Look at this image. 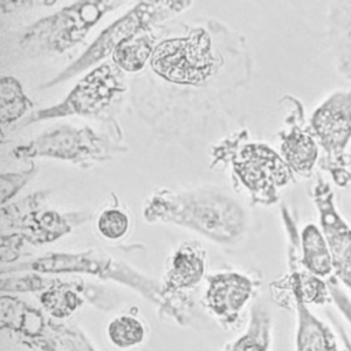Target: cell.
I'll list each match as a JSON object with an SVG mask.
<instances>
[{
	"label": "cell",
	"mask_w": 351,
	"mask_h": 351,
	"mask_svg": "<svg viewBox=\"0 0 351 351\" xmlns=\"http://www.w3.org/2000/svg\"><path fill=\"white\" fill-rule=\"evenodd\" d=\"M58 1L59 0H0V8L3 14H10L33 7H51Z\"/></svg>",
	"instance_id": "484cf974"
},
{
	"label": "cell",
	"mask_w": 351,
	"mask_h": 351,
	"mask_svg": "<svg viewBox=\"0 0 351 351\" xmlns=\"http://www.w3.org/2000/svg\"><path fill=\"white\" fill-rule=\"evenodd\" d=\"M192 1L193 0H140L133 8L101 30L93 43L74 62L43 84L41 88H52L93 69L97 63L110 56L122 41L162 21L181 14L192 5Z\"/></svg>",
	"instance_id": "ba28073f"
},
{
	"label": "cell",
	"mask_w": 351,
	"mask_h": 351,
	"mask_svg": "<svg viewBox=\"0 0 351 351\" xmlns=\"http://www.w3.org/2000/svg\"><path fill=\"white\" fill-rule=\"evenodd\" d=\"M126 89L128 84L123 71L112 60L104 62L90 69L62 101L36 110L22 122V126L71 115L100 117Z\"/></svg>",
	"instance_id": "7c38bea8"
},
{
	"label": "cell",
	"mask_w": 351,
	"mask_h": 351,
	"mask_svg": "<svg viewBox=\"0 0 351 351\" xmlns=\"http://www.w3.org/2000/svg\"><path fill=\"white\" fill-rule=\"evenodd\" d=\"M156 40L158 33L155 26H151L122 41L111 53V60L123 73H138L151 60Z\"/></svg>",
	"instance_id": "ffe728a7"
},
{
	"label": "cell",
	"mask_w": 351,
	"mask_h": 351,
	"mask_svg": "<svg viewBox=\"0 0 351 351\" xmlns=\"http://www.w3.org/2000/svg\"><path fill=\"white\" fill-rule=\"evenodd\" d=\"M159 78L180 86H202L219 70V56L206 29L159 41L149 60Z\"/></svg>",
	"instance_id": "9c48e42d"
},
{
	"label": "cell",
	"mask_w": 351,
	"mask_h": 351,
	"mask_svg": "<svg viewBox=\"0 0 351 351\" xmlns=\"http://www.w3.org/2000/svg\"><path fill=\"white\" fill-rule=\"evenodd\" d=\"M34 271L51 276H92L134 291L156 307L160 303L162 281L155 280L134 266L117 259L100 248L84 251H49L47 254L0 266V274Z\"/></svg>",
	"instance_id": "7a4b0ae2"
},
{
	"label": "cell",
	"mask_w": 351,
	"mask_h": 351,
	"mask_svg": "<svg viewBox=\"0 0 351 351\" xmlns=\"http://www.w3.org/2000/svg\"><path fill=\"white\" fill-rule=\"evenodd\" d=\"M143 218L188 229L219 245L240 243L250 223L243 204L215 186L160 188L144 202Z\"/></svg>",
	"instance_id": "6da1fadb"
},
{
	"label": "cell",
	"mask_w": 351,
	"mask_h": 351,
	"mask_svg": "<svg viewBox=\"0 0 351 351\" xmlns=\"http://www.w3.org/2000/svg\"><path fill=\"white\" fill-rule=\"evenodd\" d=\"M203 304L223 330L239 326L244 308L261 289V276L252 271L223 270L208 273L204 278Z\"/></svg>",
	"instance_id": "5bb4252c"
},
{
	"label": "cell",
	"mask_w": 351,
	"mask_h": 351,
	"mask_svg": "<svg viewBox=\"0 0 351 351\" xmlns=\"http://www.w3.org/2000/svg\"><path fill=\"white\" fill-rule=\"evenodd\" d=\"M37 167L34 163H30L27 169L11 173H3L0 176V189H1V206L12 202V199L22 191V188L34 178Z\"/></svg>",
	"instance_id": "d4e9b609"
},
{
	"label": "cell",
	"mask_w": 351,
	"mask_h": 351,
	"mask_svg": "<svg viewBox=\"0 0 351 351\" xmlns=\"http://www.w3.org/2000/svg\"><path fill=\"white\" fill-rule=\"evenodd\" d=\"M311 196L317 206L322 233L332 255L333 270L351 291V228L337 213L333 191L321 176L317 177L313 185Z\"/></svg>",
	"instance_id": "9a60e30c"
},
{
	"label": "cell",
	"mask_w": 351,
	"mask_h": 351,
	"mask_svg": "<svg viewBox=\"0 0 351 351\" xmlns=\"http://www.w3.org/2000/svg\"><path fill=\"white\" fill-rule=\"evenodd\" d=\"M34 103L26 96L21 82L12 75L0 78V123L3 128L21 119Z\"/></svg>",
	"instance_id": "cb8c5ba5"
},
{
	"label": "cell",
	"mask_w": 351,
	"mask_h": 351,
	"mask_svg": "<svg viewBox=\"0 0 351 351\" xmlns=\"http://www.w3.org/2000/svg\"><path fill=\"white\" fill-rule=\"evenodd\" d=\"M1 293H38L43 311L56 319L64 321L77 313L85 303L97 308L111 304L101 289L84 280H69L66 276H51L34 271L0 274Z\"/></svg>",
	"instance_id": "30bf717a"
},
{
	"label": "cell",
	"mask_w": 351,
	"mask_h": 351,
	"mask_svg": "<svg viewBox=\"0 0 351 351\" xmlns=\"http://www.w3.org/2000/svg\"><path fill=\"white\" fill-rule=\"evenodd\" d=\"M0 328L32 351H100L82 328L48 317L15 293L0 296Z\"/></svg>",
	"instance_id": "277c9868"
},
{
	"label": "cell",
	"mask_w": 351,
	"mask_h": 351,
	"mask_svg": "<svg viewBox=\"0 0 351 351\" xmlns=\"http://www.w3.org/2000/svg\"><path fill=\"white\" fill-rule=\"evenodd\" d=\"M273 350V318L270 311L261 303L251 307L250 318L243 333L229 341L222 351H271Z\"/></svg>",
	"instance_id": "ac0fdd59"
},
{
	"label": "cell",
	"mask_w": 351,
	"mask_h": 351,
	"mask_svg": "<svg viewBox=\"0 0 351 351\" xmlns=\"http://www.w3.org/2000/svg\"><path fill=\"white\" fill-rule=\"evenodd\" d=\"M293 304L298 314L296 351H337L330 330L314 317L299 298H291L285 306Z\"/></svg>",
	"instance_id": "d6986e66"
},
{
	"label": "cell",
	"mask_w": 351,
	"mask_h": 351,
	"mask_svg": "<svg viewBox=\"0 0 351 351\" xmlns=\"http://www.w3.org/2000/svg\"><path fill=\"white\" fill-rule=\"evenodd\" d=\"M128 147L121 140L107 133H99L90 126L58 125L26 144L12 148L16 159H58L70 165L90 169L112 159L117 154L126 152Z\"/></svg>",
	"instance_id": "52a82bcc"
},
{
	"label": "cell",
	"mask_w": 351,
	"mask_h": 351,
	"mask_svg": "<svg viewBox=\"0 0 351 351\" xmlns=\"http://www.w3.org/2000/svg\"><path fill=\"white\" fill-rule=\"evenodd\" d=\"M328 40L336 71L351 82V0H336L330 7Z\"/></svg>",
	"instance_id": "e0dca14e"
},
{
	"label": "cell",
	"mask_w": 351,
	"mask_h": 351,
	"mask_svg": "<svg viewBox=\"0 0 351 351\" xmlns=\"http://www.w3.org/2000/svg\"><path fill=\"white\" fill-rule=\"evenodd\" d=\"M344 340H346V343H347V346H348V350L351 351V344H350V341H348V339L347 337H344Z\"/></svg>",
	"instance_id": "83f0119b"
},
{
	"label": "cell",
	"mask_w": 351,
	"mask_h": 351,
	"mask_svg": "<svg viewBox=\"0 0 351 351\" xmlns=\"http://www.w3.org/2000/svg\"><path fill=\"white\" fill-rule=\"evenodd\" d=\"M281 103L287 104L288 115L285 117L287 128L278 133L280 154L293 174L308 177L318 162L319 145L310 128L304 125L302 103L292 96L282 97Z\"/></svg>",
	"instance_id": "2e32d148"
},
{
	"label": "cell",
	"mask_w": 351,
	"mask_h": 351,
	"mask_svg": "<svg viewBox=\"0 0 351 351\" xmlns=\"http://www.w3.org/2000/svg\"><path fill=\"white\" fill-rule=\"evenodd\" d=\"M93 219L96 234L108 243L123 241L132 232L133 215L114 193L111 202L103 206Z\"/></svg>",
	"instance_id": "7402d4cb"
},
{
	"label": "cell",
	"mask_w": 351,
	"mask_h": 351,
	"mask_svg": "<svg viewBox=\"0 0 351 351\" xmlns=\"http://www.w3.org/2000/svg\"><path fill=\"white\" fill-rule=\"evenodd\" d=\"M207 251L202 243H180L167 259L162 281L158 315L180 326H188L195 314L193 292L206 278Z\"/></svg>",
	"instance_id": "8fae6325"
},
{
	"label": "cell",
	"mask_w": 351,
	"mask_h": 351,
	"mask_svg": "<svg viewBox=\"0 0 351 351\" xmlns=\"http://www.w3.org/2000/svg\"><path fill=\"white\" fill-rule=\"evenodd\" d=\"M128 0H75L27 26L18 44L30 56H56L81 41L104 15Z\"/></svg>",
	"instance_id": "5b68a950"
},
{
	"label": "cell",
	"mask_w": 351,
	"mask_h": 351,
	"mask_svg": "<svg viewBox=\"0 0 351 351\" xmlns=\"http://www.w3.org/2000/svg\"><path fill=\"white\" fill-rule=\"evenodd\" d=\"M308 128L325 152V169L339 186H346L351 180L346 160L351 141V89L329 93L313 111Z\"/></svg>",
	"instance_id": "4fadbf2b"
},
{
	"label": "cell",
	"mask_w": 351,
	"mask_h": 351,
	"mask_svg": "<svg viewBox=\"0 0 351 351\" xmlns=\"http://www.w3.org/2000/svg\"><path fill=\"white\" fill-rule=\"evenodd\" d=\"M343 313L348 317V321L351 322V304H348L347 307H344V310H343Z\"/></svg>",
	"instance_id": "4316f807"
},
{
	"label": "cell",
	"mask_w": 351,
	"mask_h": 351,
	"mask_svg": "<svg viewBox=\"0 0 351 351\" xmlns=\"http://www.w3.org/2000/svg\"><path fill=\"white\" fill-rule=\"evenodd\" d=\"M148 332L147 322L133 313L118 314L112 317L106 326L107 340L122 351L141 346L147 340Z\"/></svg>",
	"instance_id": "603a6c76"
},
{
	"label": "cell",
	"mask_w": 351,
	"mask_h": 351,
	"mask_svg": "<svg viewBox=\"0 0 351 351\" xmlns=\"http://www.w3.org/2000/svg\"><path fill=\"white\" fill-rule=\"evenodd\" d=\"M300 262L318 277L329 276L333 271L332 255L324 233L314 225L307 223L300 233Z\"/></svg>",
	"instance_id": "44dd1931"
},
{
	"label": "cell",
	"mask_w": 351,
	"mask_h": 351,
	"mask_svg": "<svg viewBox=\"0 0 351 351\" xmlns=\"http://www.w3.org/2000/svg\"><path fill=\"white\" fill-rule=\"evenodd\" d=\"M211 156V167L218 163L228 166L234 185L241 186L254 204H274L280 189L293 181L295 174L281 154L266 143L250 141L247 130L213 147Z\"/></svg>",
	"instance_id": "3957f363"
},
{
	"label": "cell",
	"mask_w": 351,
	"mask_h": 351,
	"mask_svg": "<svg viewBox=\"0 0 351 351\" xmlns=\"http://www.w3.org/2000/svg\"><path fill=\"white\" fill-rule=\"evenodd\" d=\"M52 189H41L3 204L0 233L15 234L26 244L40 247L55 243L95 218L89 210H60L47 204Z\"/></svg>",
	"instance_id": "8992f818"
}]
</instances>
